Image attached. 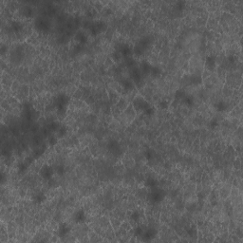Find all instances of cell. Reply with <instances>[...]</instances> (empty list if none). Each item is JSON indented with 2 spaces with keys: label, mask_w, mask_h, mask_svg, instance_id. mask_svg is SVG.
Wrapping results in <instances>:
<instances>
[{
  "label": "cell",
  "mask_w": 243,
  "mask_h": 243,
  "mask_svg": "<svg viewBox=\"0 0 243 243\" xmlns=\"http://www.w3.org/2000/svg\"><path fill=\"white\" fill-rule=\"evenodd\" d=\"M131 105L136 112H143L148 107H150V104L141 95H136L131 102Z\"/></svg>",
  "instance_id": "cell-1"
},
{
  "label": "cell",
  "mask_w": 243,
  "mask_h": 243,
  "mask_svg": "<svg viewBox=\"0 0 243 243\" xmlns=\"http://www.w3.org/2000/svg\"><path fill=\"white\" fill-rule=\"evenodd\" d=\"M40 176L45 180H51L53 178V173H54V169L52 166L50 165H44L41 169H40Z\"/></svg>",
  "instance_id": "cell-2"
},
{
  "label": "cell",
  "mask_w": 243,
  "mask_h": 243,
  "mask_svg": "<svg viewBox=\"0 0 243 243\" xmlns=\"http://www.w3.org/2000/svg\"><path fill=\"white\" fill-rule=\"evenodd\" d=\"M164 196H165V194L162 189L153 188V190L150 194V198H151V200H153L154 202H160L164 199Z\"/></svg>",
  "instance_id": "cell-3"
},
{
  "label": "cell",
  "mask_w": 243,
  "mask_h": 243,
  "mask_svg": "<svg viewBox=\"0 0 243 243\" xmlns=\"http://www.w3.org/2000/svg\"><path fill=\"white\" fill-rule=\"evenodd\" d=\"M216 67H217L216 57H215V56H213V55L207 56L206 60H205V68H206L210 71H213L215 69H216Z\"/></svg>",
  "instance_id": "cell-4"
},
{
  "label": "cell",
  "mask_w": 243,
  "mask_h": 243,
  "mask_svg": "<svg viewBox=\"0 0 243 243\" xmlns=\"http://www.w3.org/2000/svg\"><path fill=\"white\" fill-rule=\"evenodd\" d=\"M157 236V231L153 228H149V229H146L144 231V234H143V240H145V241H150L152 240L155 237Z\"/></svg>",
  "instance_id": "cell-5"
},
{
  "label": "cell",
  "mask_w": 243,
  "mask_h": 243,
  "mask_svg": "<svg viewBox=\"0 0 243 243\" xmlns=\"http://www.w3.org/2000/svg\"><path fill=\"white\" fill-rule=\"evenodd\" d=\"M70 231V227L68 225L67 223H62L59 225V228H58V234H59V237H65L69 235V233Z\"/></svg>",
  "instance_id": "cell-6"
},
{
  "label": "cell",
  "mask_w": 243,
  "mask_h": 243,
  "mask_svg": "<svg viewBox=\"0 0 243 243\" xmlns=\"http://www.w3.org/2000/svg\"><path fill=\"white\" fill-rule=\"evenodd\" d=\"M75 41L78 42L80 45H84V44H86L88 41V36L86 35V33L84 32L80 31L75 34Z\"/></svg>",
  "instance_id": "cell-7"
},
{
  "label": "cell",
  "mask_w": 243,
  "mask_h": 243,
  "mask_svg": "<svg viewBox=\"0 0 243 243\" xmlns=\"http://www.w3.org/2000/svg\"><path fill=\"white\" fill-rule=\"evenodd\" d=\"M74 220H75L77 223H83L84 221L86 220L85 212H84L83 210H80V211L76 212L75 215H74Z\"/></svg>",
  "instance_id": "cell-8"
},
{
  "label": "cell",
  "mask_w": 243,
  "mask_h": 243,
  "mask_svg": "<svg viewBox=\"0 0 243 243\" xmlns=\"http://www.w3.org/2000/svg\"><path fill=\"white\" fill-rule=\"evenodd\" d=\"M157 184H158L157 181L154 179V178H152V177L147 178V179L145 180V181H144V185L146 186V187L151 188V189L155 188L156 186H157Z\"/></svg>",
  "instance_id": "cell-9"
},
{
  "label": "cell",
  "mask_w": 243,
  "mask_h": 243,
  "mask_svg": "<svg viewBox=\"0 0 243 243\" xmlns=\"http://www.w3.org/2000/svg\"><path fill=\"white\" fill-rule=\"evenodd\" d=\"M33 200L35 203H42L46 200V196L43 193L39 192L33 196Z\"/></svg>",
  "instance_id": "cell-10"
},
{
  "label": "cell",
  "mask_w": 243,
  "mask_h": 243,
  "mask_svg": "<svg viewBox=\"0 0 243 243\" xmlns=\"http://www.w3.org/2000/svg\"><path fill=\"white\" fill-rule=\"evenodd\" d=\"M142 70L144 72V73H150L151 72V69H152V66L148 62H143L142 64Z\"/></svg>",
  "instance_id": "cell-11"
},
{
  "label": "cell",
  "mask_w": 243,
  "mask_h": 243,
  "mask_svg": "<svg viewBox=\"0 0 243 243\" xmlns=\"http://www.w3.org/2000/svg\"><path fill=\"white\" fill-rule=\"evenodd\" d=\"M216 108L218 111H225L227 109V106L224 102H219L218 104L216 105Z\"/></svg>",
  "instance_id": "cell-12"
},
{
  "label": "cell",
  "mask_w": 243,
  "mask_h": 243,
  "mask_svg": "<svg viewBox=\"0 0 243 243\" xmlns=\"http://www.w3.org/2000/svg\"><path fill=\"white\" fill-rule=\"evenodd\" d=\"M67 132H68V130H67V127L66 126H60V128L58 129V131H57V137L58 138H62V137H64L65 135L67 134Z\"/></svg>",
  "instance_id": "cell-13"
},
{
  "label": "cell",
  "mask_w": 243,
  "mask_h": 243,
  "mask_svg": "<svg viewBox=\"0 0 243 243\" xmlns=\"http://www.w3.org/2000/svg\"><path fill=\"white\" fill-rule=\"evenodd\" d=\"M131 220L135 221V222H138L140 220V219H141V214H140L138 211H135L131 214Z\"/></svg>",
  "instance_id": "cell-14"
},
{
  "label": "cell",
  "mask_w": 243,
  "mask_h": 243,
  "mask_svg": "<svg viewBox=\"0 0 243 243\" xmlns=\"http://www.w3.org/2000/svg\"><path fill=\"white\" fill-rule=\"evenodd\" d=\"M57 143H58V137H56V136L50 137V139H49V144L50 145H55V144H57Z\"/></svg>",
  "instance_id": "cell-15"
},
{
  "label": "cell",
  "mask_w": 243,
  "mask_h": 243,
  "mask_svg": "<svg viewBox=\"0 0 243 243\" xmlns=\"http://www.w3.org/2000/svg\"><path fill=\"white\" fill-rule=\"evenodd\" d=\"M159 107H160L162 109H165V108L168 107V103H167L166 101L163 100V101L160 102V104H159Z\"/></svg>",
  "instance_id": "cell-16"
}]
</instances>
